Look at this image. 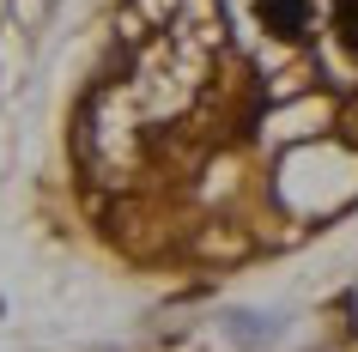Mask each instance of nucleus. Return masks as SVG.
I'll use <instances>...</instances> for the list:
<instances>
[{
    "instance_id": "f257e3e1",
    "label": "nucleus",
    "mask_w": 358,
    "mask_h": 352,
    "mask_svg": "<svg viewBox=\"0 0 358 352\" xmlns=\"http://www.w3.org/2000/svg\"><path fill=\"white\" fill-rule=\"evenodd\" d=\"M255 19H262L273 37L298 43L303 31H310V0H255Z\"/></svg>"
},
{
    "instance_id": "f03ea898",
    "label": "nucleus",
    "mask_w": 358,
    "mask_h": 352,
    "mask_svg": "<svg viewBox=\"0 0 358 352\" xmlns=\"http://www.w3.org/2000/svg\"><path fill=\"white\" fill-rule=\"evenodd\" d=\"M334 43L358 61V0H340V13H334Z\"/></svg>"
}]
</instances>
